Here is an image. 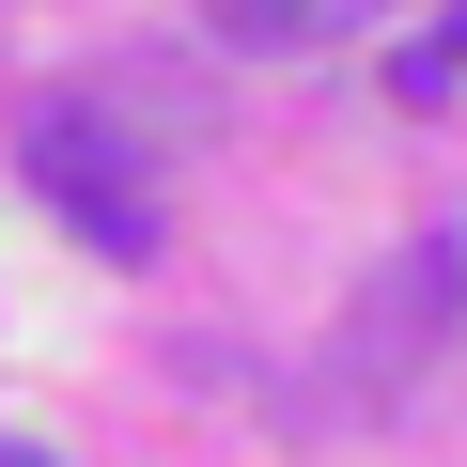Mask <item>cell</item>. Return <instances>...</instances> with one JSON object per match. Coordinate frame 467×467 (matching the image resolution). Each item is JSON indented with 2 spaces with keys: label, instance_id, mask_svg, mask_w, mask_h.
<instances>
[{
  "label": "cell",
  "instance_id": "3957f363",
  "mask_svg": "<svg viewBox=\"0 0 467 467\" xmlns=\"http://www.w3.org/2000/svg\"><path fill=\"white\" fill-rule=\"evenodd\" d=\"M389 78H405V94H420V109H436V94H451V78H467V0H451V16H436V32H420V47H405V63H389Z\"/></svg>",
  "mask_w": 467,
  "mask_h": 467
},
{
  "label": "cell",
  "instance_id": "7a4b0ae2",
  "mask_svg": "<svg viewBox=\"0 0 467 467\" xmlns=\"http://www.w3.org/2000/svg\"><path fill=\"white\" fill-rule=\"evenodd\" d=\"M343 16H358V0H218V32H234V47H327Z\"/></svg>",
  "mask_w": 467,
  "mask_h": 467
},
{
  "label": "cell",
  "instance_id": "277c9868",
  "mask_svg": "<svg viewBox=\"0 0 467 467\" xmlns=\"http://www.w3.org/2000/svg\"><path fill=\"white\" fill-rule=\"evenodd\" d=\"M0 467H47V451H0Z\"/></svg>",
  "mask_w": 467,
  "mask_h": 467
},
{
  "label": "cell",
  "instance_id": "6da1fadb",
  "mask_svg": "<svg viewBox=\"0 0 467 467\" xmlns=\"http://www.w3.org/2000/svg\"><path fill=\"white\" fill-rule=\"evenodd\" d=\"M16 171H32L78 234H94V250H125V265L156 250V187L125 171V140H109L94 109H32V125H16Z\"/></svg>",
  "mask_w": 467,
  "mask_h": 467
}]
</instances>
